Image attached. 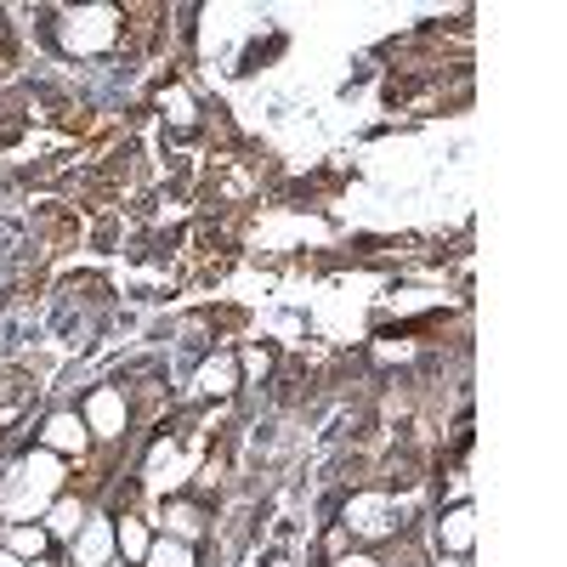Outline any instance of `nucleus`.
Wrapping results in <instances>:
<instances>
[{"mask_svg": "<svg viewBox=\"0 0 567 567\" xmlns=\"http://www.w3.org/2000/svg\"><path fill=\"white\" fill-rule=\"evenodd\" d=\"M120 40V12L114 7H63L58 12V45L69 58H97Z\"/></svg>", "mask_w": 567, "mask_h": 567, "instance_id": "1", "label": "nucleus"}, {"mask_svg": "<svg viewBox=\"0 0 567 567\" xmlns=\"http://www.w3.org/2000/svg\"><path fill=\"white\" fill-rule=\"evenodd\" d=\"M398 528H403V523H398L392 494L363 488V494H352V499L341 505V534H352V539H386V534H398Z\"/></svg>", "mask_w": 567, "mask_h": 567, "instance_id": "2", "label": "nucleus"}, {"mask_svg": "<svg viewBox=\"0 0 567 567\" xmlns=\"http://www.w3.org/2000/svg\"><path fill=\"white\" fill-rule=\"evenodd\" d=\"M52 499H58V494H52V488H40V483L29 477L23 465L12 471L7 483H0V511H7L12 523H40V516H45V505H52Z\"/></svg>", "mask_w": 567, "mask_h": 567, "instance_id": "3", "label": "nucleus"}, {"mask_svg": "<svg viewBox=\"0 0 567 567\" xmlns=\"http://www.w3.org/2000/svg\"><path fill=\"white\" fill-rule=\"evenodd\" d=\"M80 420H85V432H91V437H125V420H131V409H125V392H114V386H97V392L85 398Z\"/></svg>", "mask_w": 567, "mask_h": 567, "instance_id": "4", "label": "nucleus"}, {"mask_svg": "<svg viewBox=\"0 0 567 567\" xmlns=\"http://www.w3.org/2000/svg\"><path fill=\"white\" fill-rule=\"evenodd\" d=\"M205 528H210V516H205V505H194V499H182V494H171V499L159 505V534H165V539H182V545H199V539H205Z\"/></svg>", "mask_w": 567, "mask_h": 567, "instance_id": "5", "label": "nucleus"}, {"mask_svg": "<svg viewBox=\"0 0 567 567\" xmlns=\"http://www.w3.org/2000/svg\"><path fill=\"white\" fill-rule=\"evenodd\" d=\"M471 545H477V511H471V499L465 505H443L437 511V550L471 556Z\"/></svg>", "mask_w": 567, "mask_h": 567, "instance_id": "6", "label": "nucleus"}, {"mask_svg": "<svg viewBox=\"0 0 567 567\" xmlns=\"http://www.w3.org/2000/svg\"><path fill=\"white\" fill-rule=\"evenodd\" d=\"M69 545H74V567H114V516H91Z\"/></svg>", "mask_w": 567, "mask_h": 567, "instance_id": "7", "label": "nucleus"}, {"mask_svg": "<svg viewBox=\"0 0 567 567\" xmlns=\"http://www.w3.org/2000/svg\"><path fill=\"white\" fill-rule=\"evenodd\" d=\"M245 386V374H239V352H210L194 374V392L199 398H233Z\"/></svg>", "mask_w": 567, "mask_h": 567, "instance_id": "8", "label": "nucleus"}, {"mask_svg": "<svg viewBox=\"0 0 567 567\" xmlns=\"http://www.w3.org/2000/svg\"><path fill=\"white\" fill-rule=\"evenodd\" d=\"M40 449H52V454H85L91 449V432H85V420L80 414H52L40 425Z\"/></svg>", "mask_w": 567, "mask_h": 567, "instance_id": "9", "label": "nucleus"}, {"mask_svg": "<svg viewBox=\"0 0 567 567\" xmlns=\"http://www.w3.org/2000/svg\"><path fill=\"white\" fill-rule=\"evenodd\" d=\"M182 471H187V454L165 437V443H154V454H148V477H142V483H148L154 494H165V499H171V494L182 488Z\"/></svg>", "mask_w": 567, "mask_h": 567, "instance_id": "10", "label": "nucleus"}, {"mask_svg": "<svg viewBox=\"0 0 567 567\" xmlns=\"http://www.w3.org/2000/svg\"><path fill=\"white\" fill-rule=\"evenodd\" d=\"M85 523H91V511L80 499H69V494H58L52 505H45V516H40V528L52 534V539H74Z\"/></svg>", "mask_w": 567, "mask_h": 567, "instance_id": "11", "label": "nucleus"}, {"mask_svg": "<svg viewBox=\"0 0 567 567\" xmlns=\"http://www.w3.org/2000/svg\"><path fill=\"white\" fill-rule=\"evenodd\" d=\"M148 545H154V528L142 523V516H120V523H114V556H125V561H136V567H142Z\"/></svg>", "mask_w": 567, "mask_h": 567, "instance_id": "12", "label": "nucleus"}, {"mask_svg": "<svg viewBox=\"0 0 567 567\" xmlns=\"http://www.w3.org/2000/svg\"><path fill=\"white\" fill-rule=\"evenodd\" d=\"M0 545H7L18 561H45V550H52V534H45L40 523H12Z\"/></svg>", "mask_w": 567, "mask_h": 567, "instance_id": "13", "label": "nucleus"}, {"mask_svg": "<svg viewBox=\"0 0 567 567\" xmlns=\"http://www.w3.org/2000/svg\"><path fill=\"white\" fill-rule=\"evenodd\" d=\"M142 567H199V556H194V545L154 534V545H148V556H142Z\"/></svg>", "mask_w": 567, "mask_h": 567, "instance_id": "14", "label": "nucleus"}, {"mask_svg": "<svg viewBox=\"0 0 567 567\" xmlns=\"http://www.w3.org/2000/svg\"><path fill=\"white\" fill-rule=\"evenodd\" d=\"M23 471H29V477H34L40 488H52V494L63 488V460H58L52 449H40V454H29V460H23Z\"/></svg>", "mask_w": 567, "mask_h": 567, "instance_id": "15", "label": "nucleus"}, {"mask_svg": "<svg viewBox=\"0 0 567 567\" xmlns=\"http://www.w3.org/2000/svg\"><path fill=\"white\" fill-rule=\"evenodd\" d=\"M159 114H165L171 125H194V97H187L182 85H165V91H159Z\"/></svg>", "mask_w": 567, "mask_h": 567, "instance_id": "16", "label": "nucleus"}, {"mask_svg": "<svg viewBox=\"0 0 567 567\" xmlns=\"http://www.w3.org/2000/svg\"><path fill=\"white\" fill-rule=\"evenodd\" d=\"M272 369V352L267 347H250L245 358H239V374H267Z\"/></svg>", "mask_w": 567, "mask_h": 567, "instance_id": "17", "label": "nucleus"}, {"mask_svg": "<svg viewBox=\"0 0 567 567\" xmlns=\"http://www.w3.org/2000/svg\"><path fill=\"white\" fill-rule=\"evenodd\" d=\"M329 567H386V561H374L369 550H352V556L341 550V556H336V561H329Z\"/></svg>", "mask_w": 567, "mask_h": 567, "instance_id": "18", "label": "nucleus"}, {"mask_svg": "<svg viewBox=\"0 0 567 567\" xmlns=\"http://www.w3.org/2000/svg\"><path fill=\"white\" fill-rule=\"evenodd\" d=\"M0 567H23V561H18V556H12L7 545H0Z\"/></svg>", "mask_w": 567, "mask_h": 567, "instance_id": "19", "label": "nucleus"}, {"mask_svg": "<svg viewBox=\"0 0 567 567\" xmlns=\"http://www.w3.org/2000/svg\"><path fill=\"white\" fill-rule=\"evenodd\" d=\"M437 567H465V561H460V556H449V561H437Z\"/></svg>", "mask_w": 567, "mask_h": 567, "instance_id": "20", "label": "nucleus"}, {"mask_svg": "<svg viewBox=\"0 0 567 567\" xmlns=\"http://www.w3.org/2000/svg\"><path fill=\"white\" fill-rule=\"evenodd\" d=\"M23 567H45V561H23Z\"/></svg>", "mask_w": 567, "mask_h": 567, "instance_id": "21", "label": "nucleus"}]
</instances>
